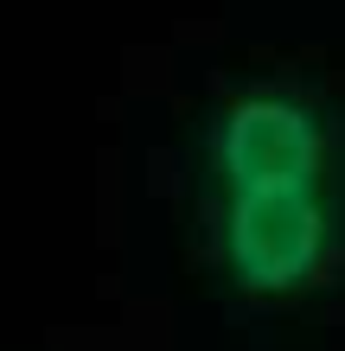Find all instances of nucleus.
I'll list each match as a JSON object with an SVG mask.
<instances>
[{
    "label": "nucleus",
    "instance_id": "1",
    "mask_svg": "<svg viewBox=\"0 0 345 351\" xmlns=\"http://www.w3.org/2000/svg\"><path fill=\"white\" fill-rule=\"evenodd\" d=\"M224 268L237 287L262 300L300 294L333 262V204L320 198V179H281V185H237L224 192Z\"/></svg>",
    "mask_w": 345,
    "mask_h": 351
},
{
    "label": "nucleus",
    "instance_id": "2",
    "mask_svg": "<svg viewBox=\"0 0 345 351\" xmlns=\"http://www.w3.org/2000/svg\"><path fill=\"white\" fill-rule=\"evenodd\" d=\"M211 173L224 192L237 185H281V179H320L326 173V128L307 102L281 90L237 96L211 128Z\"/></svg>",
    "mask_w": 345,
    "mask_h": 351
}]
</instances>
